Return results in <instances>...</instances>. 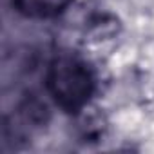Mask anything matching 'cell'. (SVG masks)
<instances>
[{"label":"cell","mask_w":154,"mask_h":154,"mask_svg":"<svg viewBox=\"0 0 154 154\" xmlns=\"http://www.w3.org/2000/svg\"><path fill=\"white\" fill-rule=\"evenodd\" d=\"M45 89L65 112H80L94 91L91 69L74 56L54 58L45 72Z\"/></svg>","instance_id":"6da1fadb"},{"label":"cell","mask_w":154,"mask_h":154,"mask_svg":"<svg viewBox=\"0 0 154 154\" xmlns=\"http://www.w3.org/2000/svg\"><path fill=\"white\" fill-rule=\"evenodd\" d=\"M72 0H13V8L27 18H54Z\"/></svg>","instance_id":"7a4b0ae2"},{"label":"cell","mask_w":154,"mask_h":154,"mask_svg":"<svg viewBox=\"0 0 154 154\" xmlns=\"http://www.w3.org/2000/svg\"><path fill=\"white\" fill-rule=\"evenodd\" d=\"M84 109L85 112L80 116V132L85 140H96L103 134V129H105L103 116L96 112L98 109H93V112H87V107Z\"/></svg>","instance_id":"3957f363"}]
</instances>
